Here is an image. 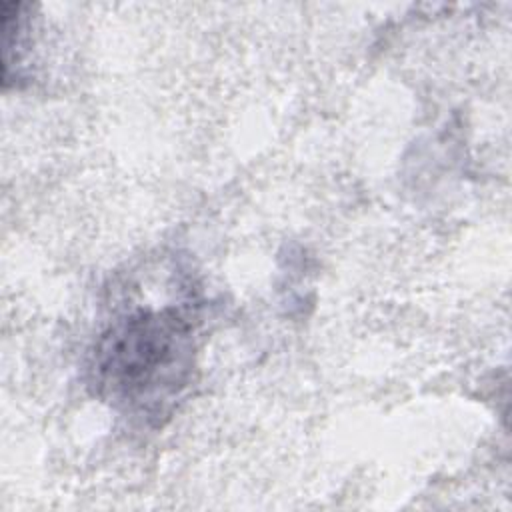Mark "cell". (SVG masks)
Listing matches in <instances>:
<instances>
[{
    "mask_svg": "<svg viewBox=\"0 0 512 512\" xmlns=\"http://www.w3.org/2000/svg\"><path fill=\"white\" fill-rule=\"evenodd\" d=\"M192 324L178 310L138 312L102 336L96 348L98 384L110 398L138 408H162L186 384Z\"/></svg>",
    "mask_w": 512,
    "mask_h": 512,
    "instance_id": "6da1fadb",
    "label": "cell"
}]
</instances>
